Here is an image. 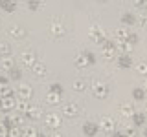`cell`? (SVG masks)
I'll return each instance as SVG.
<instances>
[{
	"mask_svg": "<svg viewBox=\"0 0 147 137\" xmlns=\"http://www.w3.org/2000/svg\"><path fill=\"white\" fill-rule=\"evenodd\" d=\"M88 37H90V40H94L96 44H101L103 46L105 44V40L109 39L107 37V31H105V27H101V26H90V29H88Z\"/></svg>",
	"mask_w": 147,
	"mask_h": 137,
	"instance_id": "cell-1",
	"label": "cell"
},
{
	"mask_svg": "<svg viewBox=\"0 0 147 137\" xmlns=\"http://www.w3.org/2000/svg\"><path fill=\"white\" fill-rule=\"evenodd\" d=\"M96 64V55L92 51H81L76 55V66L77 68H86V66H92Z\"/></svg>",
	"mask_w": 147,
	"mask_h": 137,
	"instance_id": "cell-2",
	"label": "cell"
},
{
	"mask_svg": "<svg viewBox=\"0 0 147 137\" xmlns=\"http://www.w3.org/2000/svg\"><path fill=\"white\" fill-rule=\"evenodd\" d=\"M101 55H103L105 61H116L118 51H116V46H114V40L112 39L105 40V44L101 46Z\"/></svg>",
	"mask_w": 147,
	"mask_h": 137,
	"instance_id": "cell-3",
	"label": "cell"
},
{
	"mask_svg": "<svg viewBox=\"0 0 147 137\" xmlns=\"http://www.w3.org/2000/svg\"><path fill=\"white\" fill-rule=\"evenodd\" d=\"M90 90H92V93H94V97H98V99H107L109 93H110L109 84H105L103 80H94L92 86H90Z\"/></svg>",
	"mask_w": 147,
	"mask_h": 137,
	"instance_id": "cell-4",
	"label": "cell"
},
{
	"mask_svg": "<svg viewBox=\"0 0 147 137\" xmlns=\"http://www.w3.org/2000/svg\"><path fill=\"white\" fill-rule=\"evenodd\" d=\"M20 62H22V66L24 68H33L37 62V53L33 51V49H26V51H22V55H20Z\"/></svg>",
	"mask_w": 147,
	"mask_h": 137,
	"instance_id": "cell-5",
	"label": "cell"
},
{
	"mask_svg": "<svg viewBox=\"0 0 147 137\" xmlns=\"http://www.w3.org/2000/svg\"><path fill=\"white\" fill-rule=\"evenodd\" d=\"M61 113H53V112H50V113H46L44 115V124L50 128V130H57L59 126H61Z\"/></svg>",
	"mask_w": 147,
	"mask_h": 137,
	"instance_id": "cell-6",
	"label": "cell"
},
{
	"mask_svg": "<svg viewBox=\"0 0 147 137\" xmlns=\"http://www.w3.org/2000/svg\"><path fill=\"white\" fill-rule=\"evenodd\" d=\"M7 35L11 37V39H15V40H20V39H24V37L28 35V31H26V27H24V26H20V24H13V26H9V27H7Z\"/></svg>",
	"mask_w": 147,
	"mask_h": 137,
	"instance_id": "cell-7",
	"label": "cell"
},
{
	"mask_svg": "<svg viewBox=\"0 0 147 137\" xmlns=\"http://www.w3.org/2000/svg\"><path fill=\"white\" fill-rule=\"evenodd\" d=\"M61 113L64 117H77L79 115V106H77L74 100H70V102H64L63 104V108H61Z\"/></svg>",
	"mask_w": 147,
	"mask_h": 137,
	"instance_id": "cell-8",
	"label": "cell"
},
{
	"mask_svg": "<svg viewBox=\"0 0 147 137\" xmlns=\"http://www.w3.org/2000/svg\"><path fill=\"white\" fill-rule=\"evenodd\" d=\"M99 130H105V132H114L116 130V119L114 117H101L99 119Z\"/></svg>",
	"mask_w": 147,
	"mask_h": 137,
	"instance_id": "cell-9",
	"label": "cell"
},
{
	"mask_svg": "<svg viewBox=\"0 0 147 137\" xmlns=\"http://www.w3.org/2000/svg\"><path fill=\"white\" fill-rule=\"evenodd\" d=\"M17 97H18V99L30 100L31 97H33V88H31L30 84H20V86L17 88Z\"/></svg>",
	"mask_w": 147,
	"mask_h": 137,
	"instance_id": "cell-10",
	"label": "cell"
},
{
	"mask_svg": "<svg viewBox=\"0 0 147 137\" xmlns=\"http://www.w3.org/2000/svg\"><path fill=\"white\" fill-rule=\"evenodd\" d=\"M118 113H119V119H131L134 110H132V104L131 102H121L118 106Z\"/></svg>",
	"mask_w": 147,
	"mask_h": 137,
	"instance_id": "cell-11",
	"label": "cell"
},
{
	"mask_svg": "<svg viewBox=\"0 0 147 137\" xmlns=\"http://www.w3.org/2000/svg\"><path fill=\"white\" fill-rule=\"evenodd\" d=\"M116 64L121 68V70H129V68H132V64H134L132 55H118V57H116Z\"/></svg>",
	"mask_w": 147,
	"mask_h": 137,
	"instance_id": "cell-12",
	"label": "cell"
},
{
	"mask_svg": "<svg viewBox=\"0 0 147 137\" xmlns=\"http://www.w3.org/2000/svg\"><path fill=\"white\" fill-rule=\"evenodd\" d=\"M15 102H17V99H15V97L0 99V110H2L4 113H11L13 110H15Z\"/></svg>",
	"mask_w": 147,
	"mask_h": 137,
	"instance_id": "cell-13",
	"label": "cell"
},
{
	"mask_svg": "<svg viewBox=\"0 0 147 137\" xmlns=\"http://www.w3.org/2000/svg\"><path fill=\"white\" fill-rule=\"evenodd\" d=\"M98 132H99V124H96V122L86 121L85 124H83V134H85L86 137H96Z\"/></svg>",
	"mask_w": 147,
	"mask_h": 137,
	"instance_id": "cell-14",
	"label": "cell"
},
{
	"mask_svg": "<svg viewBox=\"0 0 147 137\" xmlns=\"http://www.w3.org/2000/svg\"><path fill=\"white\" fill-rule=\"evenodd\" d=\"M114 46H116L118 55H129L132 49V44H129L127 40H114Z\"/></svg>",
	"mask_w": 147,
	"mask_h": 137,
	"instance_id": "cell-15",
	"label": "cell"
},
{
	"mask_svg": "<svg viewBox=\"0 0 147 137\" xmlns=\"http://www.w3.org/2000/svg\"><path fill=\"white\" fill-rule=\"evenodd\" d=\"M131 121H132V126H134V128L144 126L145 121H147L145 112H134V113H132V117H131Z\"/></svg>",
	"mask_w": 147,
	"mask_h": 137,
	"instance_id": "cell-16",
	"label": "cell"
},
{
	"mask_svg": "<svg viewBox=\"0 0 147 137\" xmlns=\"http://www.w3.org/2000/svg\"><path fill=\"white\" fill-rule=\"evenodd\" d=\"M50 33H52L55 39H61V37H64V26L61 22H52V24H50Z\"/></svg>",
	"mask_w": 147,
	"mask_h": 137,
	"instance_id": "cell-17",
	"label": "cell"
},
{
	"mask_svg": "<svg viewBox=\"0 0 147 137\" xmlns=\"http://www.w3.org/2000/svg\"><path fill=\"white\" fill-rule=\"evenodd\" d=\"M131 33H132V31H131V27L121 26V27H118V29L114 31V40H127Z\"/></svg>",
	"mask_w": 147,
	"mask_h": 137,
	"instance_id": "cell-18",
	"label": "cell"
},
{
	"mask_svg": "<svg viewBox=\"0 0 147 137\" xmlns=\"http://www.w3.org/2000/svg\"><path fill=\"white\" fill-rule=\"evenodd\" d=\"M24 117H26V119H30V121H39V119L42 117V112H40V108H39V106H31V108L24 113Z\"/></svg>",
	"mask_w": 147,
	"mask_h": 137,
	"instance_id": "cell-19",
	"label": "cell"
},
{
	"mask_svg": "<svg viewBox=\"0 0 147 137\" xmlns=\"http://www.w3.org/2000/svg\"><path fill=\"white\" fill-rule=\"evenodd\" d=\"M31 108V104H30V100H26V99H17V102H15V112H18V113H24L28 112V110Z\"/></svg>",
	"mask_w": 147,
	"mask_h": 137,
	"instance_id": "cell-20",
	"label": "cell"
},
{
	"mask_svg": "<svg viewBox=\"0 0 147 137\" xmlns=\"http://www.w3.org/2000/svg\"><path fill=\"white\" fill-rule=\"evenodd\" d=\"M15 95H17V90L13 88L11 84L0 86V99H6V97H15Z\"/></svg>",
	"mask_w": 147,
	"mask_h": 137,
	"instance_id": "cell-21",
	"label": "cell"
},
{
	"mask_svg": "<svg viewBox=\"0 0 147 137\" xmlns=\"http://www.w3.org/2000/svg\"><path fill=\"white\" fill-rule=\"evenodd\" d=\"M0 68L6 70V71L13 70V68H15V59H13L11 55H9V57H0Z\"/></svg>",
	"mask_w": 147,
	"mask_h": 137,
	"instance_id": "cell-22",
	"label": "cell"
},
{
	"mask_svg": "<svg viewBox=\"0 0 147 137\" xmlns=\"http://www.w3.org/2000/svg\"><path fill=\"white\" fill-rule=\"evenodd\" d=\"M9 115H11V121H13V124L17 128H24L26 126V117L22 115V113L15 112V113H9Z\"/></svg>",
	"mask_w": 147,
	"mask_h": 137,
	"instance_id": "cell-23",
	"label": "cell"
},
{
	"mask_svg": "<svg viewBox=\"0 0 147 137\" xmlns=\"http://www.w3.org/2000/svg\"><path fill=\"white\" fill-rule=\"evenodd\" d=\"M31 73H33L35 77H44L46 73H48V70H46V64L44 62H37L33 68H31Z\"/></svg>",
	"mask_w": 147,
	"mask_h": 137,
	"instance_id": "cell-24",
	"label": "cell"
},
{
	"mask_svg": "<svg viewBox=\"0 0 147 137\" xmlns=\"http://www.w3.org/2000/svg\"><path fill=\"white\" fill-rule=\"evenodd\" d=\"M121 22L125 24V27H129V26H132V24H136V15L132 11H125L121 15Z\"/></svg>",
	"mask_w": 147,
	"mask_h": 137,
	"instance_id": "cell-25",
	"label": "cell"
},
{
	"mask_svg": "<svg viewBox=\"0 0 147 137\" xmlns=\"http://www.w3.org/2000/svg\"><path fill=\"white\" fill-rule=\"evenodd\" d=\"M20 132H22V137H39V130L33 126H24L20 128Z\"/></svg>",
	"mask_w": 147,
	"mask_h": 137,
	"instance_id": "cell-26",
	"label": "cell"
},
{
	"mask_svg": "<svg viewBox=\"0 0 147 137\" xmlns=\"http://www.w3.org/2000/svg\"><path fill=\"white\" fill-rule=\"evenodd\" d=\"M61 100H63V99H61V95L53 93V91H48V93H46V102H48V104H52V106L59 104Z\"/></svg>",
	"mask_w": 147,
	"mask_h": 137,
	"instance_id": "cell-27",
	"label": "cell"
},
{
	"mask_svg": "<svg viewBox=\"0 0 147 137\" xmlns=\"http://www.w3.org/2000/svg\"><path fill=\"white\" fill-rule=\"evenodd\" d=\"M0 9H2V11L11 13V11H15V9H17V2H9V0H0Z\"/></svg>",
	"mask_w": 147,
	"mask_h": 137,
	"instance_id": "cell-28",
	"label": "cell"
},
{
	"mask_svg": "<svg viewBox=\"0 0 147 137\" xmlns=\"http://www.w3.org/2000/svg\"><path fill=\"white\" fill-rule=\"evenodd\" d=\"M145 97H147V93H145V90L142 88V86H140V88H134V90H132V99H136V100H144Z\"/></svg>",
	"mask_w": 147,
	"mask_h": 137,
	"instance_id": "cell-29",
	"label": "cell"
},
{
	"mask_svg": "<svg viewBox=\"0 0 147 137\" xmlns=\"http://www.w3.org/2000/svg\"><path fill=\"white\" fill-rule=\"evenodd\" d=\"M9 55H11V44L0 42V57H9Z\"/></svg>",
	"mask_w": 147,
	"mask_h": 137,
	"instance_id": "cell-30",
	"label": "cell"
},
{
	"mask_svg": "<svg viewBox=\"0 0 147 137\" xmlns=\"http://www.w3.org/2000/svg\"><path fill=\"white\" fill-rule=\"evenodd\" d=\"M136 24L142 27H147V11H140L136 15Z\"/></svg>",
	"mask_w": 147,
	"mask_h": 137,
	"instance_id": "cell-31",
	"label": "cell"
},
{
	"mask_svg": "<svg viewBox=\"0 0 147 137\" xmlns=\"http://www.w3.org/2000/svg\"><path fill=\"white\" fill-rule=\"evenodd\" d=\"M7 75H9V79H13V80H20V79H22V71L18 70L17 66L13 68V70H9V71H7Z\"/></svg>",
	"mask_w": 147,
	"mask_h": 137,
	"instance_id": "cell-32",
	"label": "cell"
},
{
	"mask_svg": "<svg viewBox=\"0 0 147 137\" xmlns=\"http://www.w3.org/2000/svg\"><path fill=\"white\" fill-rule=\"evenodd\" d=\"M72 88H74V91H85L86 90V82L81 80V79H77V80H74Z\"/></svg>",
	"mask_w": 147,
	"mask_h": 137,
	"instance_id": "cell-33",
	"label": "cell"
},
{
	"mask_svg": "<svg viewBox=\"0 0 147 137\" xmlns=\"http://www.w3.org/2000/svg\"><path fill=\"white\" fill-rule=\"evenodd\" d=\"M48 91H53V93H57V95H63L64 88H63V84H59V82H52V84H50V90H48Z\"/></svg>",
	"mask_w": 147,
	"mask_h": 137,
	"instance_id": "cell-34",
	"label": "cell"
},
{
	"mask_svg": "<svg viewBox=\"0 0 147 137\" xmlns=\"http://www.w3.org/2000/svg\"><path fill=\"white\" fill-rule=\"evenodd\" d=\"M136 71L140 73V75H144V77H147V62H138L136 64Z\"/></svg>",
	"mask_w": 147,
	"mask_h": 137,
	"instance_id": "cell-35",
	"label": "cell"
},
{
	"mask_svg": "<svg viewBox=\"0 0 147 137\" xmlns=\"http://www.w3.org/2000/svg\"><path fill=\"white\" fill-rule=\"evenodd\" d=\"M42 6V2H37V0H30V2H26V7L30 9V11H35V9H39Z\"/></svg>",
	"mask_w": 147,
	"mask_h": 137,
	"instance_id": "cell-36",
	"label": "cell"
},
{
	"mask_svg": "<svg viewBox=\"0 0 147 137\" xmlns=\"http://www.w3.org/2000/svg\"><path fill=\"white\" fill-rule=\"evenodd\" d=\"M7 137H22V132H20V128H17V126L9 128V130H7Z\"/></svg>",
	"mask_w": 147,
	"mask_h": 137,
	"instance_id": "cell-37",
	"label": "cell"
},
{
	"mask_svg": "<svg viewBox=\"0 0 147 137\" xmlns=\"http://www.w3.org/2000/svg\"><path fill=\"white\" fill-rule=\"evenodd\" d=\"M123 134H125V137H136V135H138V132H136V128H134V126H127L125 130H123Z\"/></svg>",
	"mask_w": 147,
	"mask_h": 137,
	"instance_id": "cell-38",
	"label": "cell"
},
{
	"mask_svg": "<svg viewBox=\"0 0 147 137\" xmlns=\"http://www.w3.org/2000/svg\"><path fill=\"white\" fill-rule=\"evenodd\" d=\"M132 7L142 9V11H147V2H144V0H136V2H132Z\"/></svg>",
	"mask_w": 147,
	"mask_h": 137,
	"instance_id": "cell-39",
	"label": "cell"
},
{
	"mask_svg": "<svg viewBox=\"0 0 147 137\" xmlns=\"http://www.w3.org/2000/svg\"><path fill=\"white\" fill-rule=\"evenodd\" d=\"M0 137H7V128L0 122Z\"/></svg>",
	"mask_w": 147,
	"mask_h": 137,
	"instance_id": "cell-40",
	"label": "cell"
},
{
	"mask_svg": "<svg viewBox=\"0 0 147 137\" xmlns=\"http://www.w3.org/2000/svg\"><path fill=\"white\" fill-rule=\"evenodd\" d=\"M48 137H64V135H63V134H61L59 130H52V132L48 134Z\"/></svg>",
	"mask_w": 147,
	"mask_h": 137,
	"instance_id": "cell-41",
	"label": "cell"
},
{
	"mask_svg": "<svg viewBox=\"0 0 147 137\" xmlns=\"http://www.w3.org/2000/svg\"><path fill=\"white\" fill-rule=\"evenodd\" d=\"M112 137H125V134H123L121 130H114L112 132Z\"/></svg>",
	"mask_w": 147,
	"mask_h": 137,
	"instance_id": "cell-42",
	"label": "cell"
},
{
	"mask_svg": "<svg viewBox=\"0 0 147 137\" xmlns=\"http://www.w3.org/2000/svg\"><path fill=\"white\" fill-rule=\"evenodd\" d=\"M39 137H48V134H44V132H39Z\"/></svg>",
	"mask_w": 147,
	"mask_h": 137,
	"instance_id": "cell-43",
	"label": "cell"
},
{
	"mask_svg": "<svg viewBox=\"0 0 147 137\" xmlns=\"http://www.w3.org/2000/svg\"><path fill=\"white\" fill-rule=\"evenodd\" d=\"M142 88H144V90H145V93H147V80L144 82V86H142Z\"/></svg>",
	"mask_w": 147,
	"mask_h": 137,
	"instance_id": "cell-44",
	"label": "cell"
},
{
	"mask_svg": "<svg viewBox=\"0 0 147 137\" xmlns=\"http://www.w3.org/2000/svg\"><path fill=\"white\" fill-rule=\"evenodd\" d=\"M144 135H145V137H147V128H145V130H144Z\"/></svg>",
	"mask_w": 147,
	"mask_h": 137,
	"instance_id": "cell-45",
	"label": "cell"
},
{
	"mask_svg": "<svg viewBox=\"0 0 147 137\" xmlns=\"http://www.w3.org/2000/svg\"><path fill=\"white\" fill-rule=\"evenodd\" d=\"M145 115H147V108H145Z\"/></svg>",
	"mask_w": 147,
	"mask_h": 137,
	"instance_id": "cell-46",
	"label": "cell"
}]
</instances>
